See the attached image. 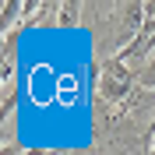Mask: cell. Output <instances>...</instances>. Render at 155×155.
Masks as SVG:
<instances>
[{
    "mask_svg": "<svg viewBox=\"0 0 155 155\" xmlns=\"http://www.w3.org/2000/svg\"><path fill=\"white\" fill-rule=\"evenodd\" d=\"M95 92H99V102H102V106H109V109L124 106L127 99L137 92L134 67L120 64L116 57H106L102 64H99V85H95Z\"/></svg>",
    "mask_w": 155,
    "mask_h": 155,
    "instance_id": "obj_1",
    "label": "cell"
},
{
    "mask_svg": "<svg viewBox=\"0 0 155 155\" xmlns=\"http://www.w3.org/2000/svg\"><path fill=\"white\" fill-rule=\"evenodd\" d=\"M145 18H148V4H137V0H127V4H116L109 11V42H113V57L120 53L124 46H130L137 39V32L145 28Z\"/></svg>",
    "mask_w": 155,
    "mask_h": 155,
    "instance_id": "obj_2",
    "label": "cell"
},
{
    "mask_svg": "<svg viewBox=\"0 0 155 155\" xmlns=\"http://www.w3.org/2000/svg\"><path fill=\"white\" fill-rule=\"evenodd\" d=\"M25 7H28V4H18V0H7V4H4V14H0V32H4V39H7L11 28L18 25V18L25 14Z\"/></svg>",
    "mask_w": 155,
    "mask_h": 155,
    "instance_id": "obj_3",
    "label": "cell"
},
{
    "mask_svg": "<svg viewBox=\"0 0 155 155\" xmlns=\"http://www.w3.org/2000/svg\"><path fill=\"white\" fill-rule=\"evenodd\" d=\"M78 21H81V4H78V0L57 7V25L60 28H71V25H78Z\"/></svg>",
    "mask_w": 155,
    "mask_h": 155,
    "instance_id": "obj_4",
    "label": "cell"
},
{
    "mask_svg": "<svg viewBox=\"0 0 155 155\" xmlns=\"http://www.w3.org/2000/svg\"><path fill=\"white\" fill-rule=\"evenodd\" d=\"M134 74H137V88H145V92H155V53H152V57H148L145 64L134 71Z\"/></svg>",
    "mask_w": 155,
    "mask_h": 155,
    "instance_id": "obj_5",
    "label": "cell"
},
{
    "mask_svg": "<svg viewBox=\"0 0 155 155\" xmlns=\"http://www.w3.org/2000/svg\"><path fill=\"white\" fill-rule=\"evenodd\" d=\"M18 155H49V152H42V148H21Z\"/></svg>",
    "mask_w": 155,
    "mask_h": 155,
    "instance_id": "obj_6",
    "label": "cell"
},
{
    "mask_svg": "<svg viewBox=\"0 0 155 155\" xmlns=\"http://www.w3.org/2000/svg\"><path fill=\"white\" fill-rule=\"evenodd\" d=\"M148 155H155V137H152V145H148Z\"/></svg>",
    "mask_w": 155,
    "mask_h": 155,
    "instance_id": "obj_7",
    "label": "cell"
}]
</instances>
